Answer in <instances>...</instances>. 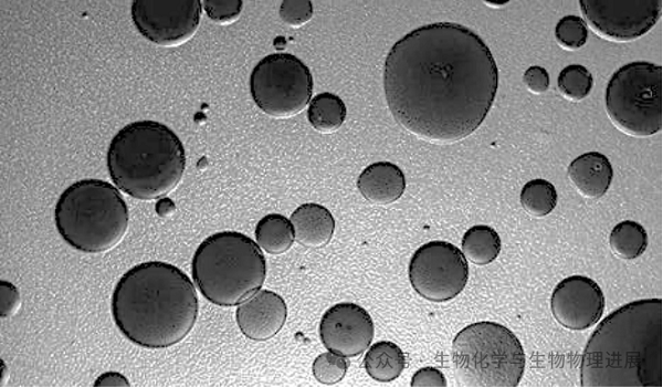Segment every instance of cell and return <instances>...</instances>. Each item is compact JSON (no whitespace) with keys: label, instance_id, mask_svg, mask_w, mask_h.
Returning <instances> with one entry per match:
<instances>
[{"label":"cell","instance_id":"cell-26","mask_svg":"<svg viewBox=\"0 0 663 387\" xmlns=\"http://www.w3.org/2000/svg\"><path fill=\"white\" fill-rule=\"evenodd\" d=\"M555 38L559 45L567 50L580 49L588 39L587 23L581 17L565 15L555 27Z\"/></svg>","mask_w":663,"mask_h":387},{"label":"cell","instance_id":"cell-24","mask_svg":"<svg viewBox=\"0 0 663 387\" xmlns=\"http://www.w3.org/2000/svg\"><path fill=\"white\" fill-rule=\"evenodd\" d=\"M557 198L555 186L543 178L526 182L519 195L522 207L534 217H544L550 213L557 205Z\"/></svg>","mask_w":663,"mask_h":387},{"label":"cell","instance_id":"cell-18","mask_svg":"<svg viewBox=\"0 0 663 387\" xmlns=\"http://www.w3.org/2000/svg\"><path fill=\"white\" fill-rule=\"evenodd\" d=\"M295 240L303 247L319 248L326 245L335 231L332 212L319 203L306 202L291 215Z\"/></svg>","mask_w":663,"mask_h":387},{"label":"cell","instance_id":"cell-17","mask_svg":"<svg viewBox=\"0 0 663 387\" xmlns=\"http://www.w3.org/2000/svg\"><path fill=\"white\" fill-rule=\"evenodd\" d=\"M568 176L583 196L596 199L608 191L612 182L613 169L606 155L588 151L569 164Z\"/></svg>","mask_w":663,"mask_h":387},{"label":"cell","instance_id":"cell-4","mask_svg":"<svg viewBox=\"0 0 663 387\" xmlns=\"http://www.w3.org/2000/svg\"><path fill=\"white\" fill-rule=\"evenodd\" d=\"M106 165L114 185L139 200L171 192L186 169V151L172 129L156 121L127 124L112 138Z\"/></svg>","mask_w":663,"mask_h":387},{"label":"cell","instance_id":"cell-32","mask_svg":"<svg viewBox=\"0 0 663 387\" xmlns=\"http://www.w3.org/2000/svg\"><path fill=\"white\" fill-rule=\"evenodd\" d=\"M410 385L412 387H445L448 384L440 369L428 366L413 374Z\"/></svg>","mask_w":663,"mask_h":387},{"label":"cell","instance_id":"cell-12","mask_svg":"<svg viewBox=\"0 0 663 387\" xmlns=\"http://www.w3.org/2000/svg\"><path fill=\"white\" fill-rule=\"evenodd\" d=\"M580 10L589 25L601 36L631 41L648 33L662 14L661 0H581Z\"/></svg>","mask_w":663,"mask_h":387},{"label":"cell","instance_id":"cell-9","mask_svg":"<svg viewBox=\"0 0 663 387\" xmlns=\"http://www.w3.org/2000/svg\"><path fill=\"white\" fill-rule=\"evenodd\" d=\"M250 93L255 105L265 114L276 118L291 117L311 102L313 76L295 55L273 53L253 67Z\"/></svg>","mask_w":663,"mask_h":387},{"label":"cell","instance_id":"cell-2","mask_svg":"<svg viewBox=\"0 0 663 387\" xmlns=\"http://www.w3.org/2000/svg\"><path fill=\"white\" fill-rule=\"evenodd\" d=\"M199 310L196 287L178 266L147 261L125 272L112 295L117 328L146 348L178 344L191 332Z\"/></svg>","mask_w":663,"mask_h":387},{"label":"cell","instance_id":"cell-16","mask_svg":"<svg viewBox=\"0 0 663 387\" xmlns=\"http://www.w3.org/2000/svg\"><path fill=\"white\" fill-rule=\"evenodd\" d=\"M357 188L371 203L389 205L404 192V174L390 161H377L361 171L357 179Z\"/></svg>","mask_w":663,"mask_h":387},{"label":"cell","instance_id":"cell-11","mask_svg":"<svg viewBox=\"0 0 663 387\" xmlns=\"http://www.w3.org/2000/svg\"><path fill=\"white\" fill-rule=\"evenodd\" d=\"M202 13L198 0H135L130 15L137 31L161 46H175L188 41L197 31Z\"/></svg>","mask_w":663,"mask_h":387},{"label":"cell","instance_id":"cell-31","mask_svg":"<svg viewBox=\"0 0 663 387\" xmlns=\"http://www.w3.org/2000/svg\"><path fill=\"white\" fill-rule=\"evenodd\" d=\"M523 82L529 91L540 94L548 90L550 79L545 67L532 65L524 72Z\"/></svg>","mask_w":663,"mask_h":387},{"label":"cell","instance_id":"cell-8","mask_svg":"<svg viewBox=\"0 0 663 387\" xmlns=\"http://www.w3.org/2000/svg\"><path fill=\"white\" fill-rule=\"evenodd\" d=\"M612 123L633 136H651L662 129V66L633 61L610 77L604 94Z\"/></svg>","mask_w":663,"mask_h":387},{"label":"cell","instance_id":"cell-5","mask_svg":"<svg viewBox=\"0 0 663 387\" xmlns=\"http://www.w3.org/2000/svg\"><path fill=\"white\" fill-rule=\"evenodd\" d=\"M191 274L200 293L219 306L239 305L256 293L266 275L261 248L239 231H220L196 249Z\"/></svg>","mask_w":663,"mask_h":387},{"label":"cell","instance_id":"cell-6","mask_svg":"<svg viewBox=\"0 0 663 387\" xmlns=\"http://www.w3.org/2000/svg\"><path fill=\"white\" fill-rule=\"evenodd\" d=\"M128 207L109 182L87 178L60 195L54 222L61 238L73 249L101 253L114 248L128 228Z\"/></svg>","mask_w":663,"mask_h":387},{"label":"cell","instance_id":"cell-21","mask_svg":"<svg viewBox=\"0 0 663 387\" xmlns=\"http://www.w3.org/2000/svg\"><path fill=\"white\" fill-rule=\"evenodd\" d=\"M501 238L490 226L476 224L464 233L461 247L466 259L476 265L493 262L501 252Z\"/></svg>","mask_w":663,"mask_h":387},{"label":"cell","instance_id":"cell-15","mask_svg":"<svg viewBox=\"0 0 663 387\" xmlns=\"http://www.w3.org/2000/svg\"><path fill=\"white\" fill-rule=\"evenodd\" d=\"M287 317L286 303L281 295L270 290H259L239 304L236 324L248 338L267 341L283 327Z\"/></svg>","mask_w":663,"mask_h":387},{"label":"cell","instance_id":"cell-22","mask_svg":"<svg viewBox=\"0 0 663 387\" xmlns=\"http://www.w3.org/2000/svg\"><path fill=\"white\" fill-rule=\"evenodd\" d=\"M347 109L343 100L333 93L324 92L315 95L307 109L311 125L320 133H333L338 129L345 118Z\"/></svg>","mask_w":663,"mask_h":387},{"label":"cell","instance_id":"cell-10","mask_svg":"<svg viewBox=\"0 0 663 387\" xmlns=\"http://www.w3.org/2000/svg\"><path fill=\"white\" fill-rule=\"evenodd\" d=\"M409 280L413 290L431 302L454 299L466 285L469 264L454 244L433 240L419 247L411 257Z\"/></svg>","mask_w":663,"mask_h":387},{"label":"cell","instance_id":"cell-7","mask_svg":"<svg viewBox=\"0 0 663 387\" xmlns=\"http://www.w3.org/2000/svg\"><path fill=\"white\" fill-rule=\"evenodd\" d=\"M452 363L469 387H516L524 374V348L506 326L482 321L462 328L452 342Z\"/></svg>","mask_w":663,"mask_h":387},{"label":"cell","instance_id":"cell-20","mask_svg":"<svg viewBox=\"0 0 663 387\" xmlns=\"http://www.w3.org/2000/svg\"><path fill=\"white\" fill-rule=\"evenodd\" d=\"M254 234L257 245L270 254L284 253L295 240L291 220L280 213H269L259 220Z\"/></svg>","mask_w":663,"mask_h":387},{"label":"cell","instance_id":"cell-27","mask_svg":"<svg viewBox=\"0 0 663 387\" xmlns=\"http://www.w3.org/2000/svg\"><path fill=\"white\" fill-rule=\"evenodd\" d=\"M348 369V362L344 356L333 352L318 355L312 365L315 379L324 385H335L340 381Z\"/></svg>","mask_w":663,"mask_h":387},{"label":"cell","instance_id":"cell-13","mask_svg":"<svg viewBox=\"0 0 663 387\" xmlns=\"http://www.w3.org/2000/svg\"><path fill=\"white\" fill-rule=\"evenodd\" d=\"M604 303L603 292L597 282L585 275H570L555 286L550 311L561 326L583 331L601 318Z\"/></svg>","mask_w":663,"mask_h":387},{"label":"cell","instance_id":"cell-29","mask_svg":"<svg viewBox=\"0 0 663 387\" xmlns=\"http://www.w3.org/2000/svg\"><path fill=\"white\" fill-rule=\"evenodd\" d=\"M280 18L290 27L298 28L313 17V3L307 0H284L278 9Z\"/></svg>","mask_w":663,"mask_h":387},{"label":"cell","instance_id":"cell-25","mask_svg":"<svg viewBox=\"0 0 663 387\" xmlns=\"http://www.w3.org/2000/svg\"><path fill=\"white\" fill-rule=\"evenodd\" d=\"M557 84L565 97L572 101H581L590 94L593 77L590 71L583 65L570 64L560 71Z\"/></svg>","mask_w":663,"mask_h":387},{"label":"cell","instance_id":"cell-19","mask_svg":"<svg viewBox=\"0 0 663 387\" xmlns=\"http://www.w3.org/2000/svg\"><path fill=\"white\" fill-rule=\"evenodd\" d=\"M406 364L402 349L389 341L371 345L364 358L367 374L375 380L388 383L398 378Z\"/></svg>","mask_w":663,"mask_h":387},{"label":"cell","instance_id":"cell-1","mask_svg":"<svg viewBox=\"0 0 663 387\" xmlns=\"http://www.w3.org/2000/svg\"><path fill=\"white\" fill-rule=\"evenodd\" d=\"M498 87L486 43L453 22L419 27L399 39L383 66V91L394 119L422 138L453 143L475 132Z\"/></svg>","mask_w":663,"mask_h":387},{"label":"cell","instance_id":"cell-14","mask_svg":"<svg viewBox=\"0 0 663 387\" xmlns=\"http://www.w3.org/2000/svg\"><path fill=\"white\" fill-rule=\"evenodd\" d=\"M323 345L335 354L354 357L364 353L373 338L369 313L358 304L341 302L329 307L319 322Z\"/></svg>","mask_w":663,"mask_h":387},{"label":"cell","instance_id":"cell-28","mask_svg":"<svg viewBox=\"0 0 663 387\" xmlns=\"http://www.w3.org/2000/svg\"><path fill=\"white\" fill-rule=\"evenodd\" d=\"M201 3L209 19L220 24L235 21L243 9L241 0H206Z\"/></svg>","mask_w":663,"mask_h":387},{"label":"cell","instance_id":"cell-3","mask_svg":"<svg viewBox=\"0 0 663 387\" xmlns=\"http://www.w3.org/2000/svg\"><path fill=\"white\" fill-rule=\"evenodd\" d=\"M582 387H662V299L627 303L590 335L580 360Z\"/></svg>","mask_w":663,"mask_h":387},{"label":"cell","instance_id":"cell-23","mask_svg":"<svg viewBox=\"0 0 663 387\" xmlns=\"http://www.w3.org/2000/svg\"><path fill=\"white\" fill-rule=\"evenodd\" d=\"M648 241V233L644 227L633 220L619 222L609 234L611 250L619 258L625 260L640 257L646 250Z\"/></svg>","mask_w":663,"mask_h":387},{"label":"cell","instance_id":"cell-30","mask_svg":"<svg viewBox=\"0 0 663 387\" xmlns=\"http://www.w3.org/2000/svg\"><path fill=\"white\" fill-rule=\"evenodd\" d=\"M0 315L8 318L17 313L21 304L20 292L18 287L9 281L0 282Z\"/></svg>","mask_w":663,"mask_h":387},{"label":"cell","instance_id":"cell-33","mask_svg":"<svg viewBox=\"0 0 663 387\" xmlns=\"http://www.w3.org/2000/svg\"><path fill=\"white\" fill-rule=\"evenodd\" d=\"M94 386H129V381L120 373L106 372L96 378Z\"/></svg>","mask_w":663,"mask_h":387}]
</instances>
